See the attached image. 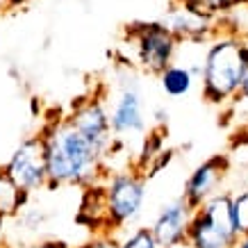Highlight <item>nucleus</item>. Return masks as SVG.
Segmentation results:
<instances>
[{"mask_svg": "<svg viewBox=\"0 0 248 248\" xmlns=\"http://www.w3.org/2000/svg\"><path fill=\"white\" fill-rule=\"evenodd\" d=\"M48 166V189L89 187L105 178V157L78 132L66 116L46 121L41 128Z\"/></svg>", "mask_w": 248, "mask_h": 248, "instance_id": "1", "label": "nucleus"}, {"mask_svg": "<svg viewBox=\"0 0 248 248\" xmlns=\"http://www.w3.org/2000/svg\"><path fill=\"white\" fill-rule=\"evenodd\" d=\"M248 76V39L237 34H214L201 62V84L205 103L223 107L234 103Z\"/></svg>", "mask_w": 248, "mask_h": 248, "instance_id": "2", "label": "nucleus"}, {"mask_svg": "<svg viewBox=\"0 0 248 248\" xmlns=\"http://www.w3.org/2000/svg\"><path fill=\"white\" fill-rule=\"evenodd\" d=\"M232 194H214L196 207L189 228L187 248H237L239 234L232 223Z\"/></svg>", "mask_w": 248, "mask_h": 248, "instance_id": "3", "label": "nucleus"}, {"mask_svg": "<svg viewBox=\"0 0 248 248\" xmlns=\"http://www.w3.org/2000/svg\"><path fill=\"white\" fill-rule=\"evenodd\" d=\"M107 210V232L125 230L135 223L146 201V175L139 169L114 171L103 178Z\"/></svg>", "mask_w": 248, "mask_h": 248, "instance_id": "4", "label": "nucleus"}, {"mask_svg": "<svg viewBox=\"0 0 248 248\" xmlns=\"http://www.w3.org/2000/svg\"><path fill=\"white\" fill-rule=\"evenodd\" d=\"M128 41L132 46L137 64L153 76H159L171 66L178 55L180 39L175 37L162 21H143L128 25Z\"/></svg>", "mask_w": 248, "mask_h": 248, "instance_id": "5", "label": "nucleus"}, {"mask_svg": "<svg viewBox=\"0 0 248 248\" xmlns=\"http://www.w3.org/2000/svg\"><path fill=\"white\" fill-rule=\"evenodd\" d=\"M109 123H112V135L116 141H128V139H143L148 132V116L143 105L141 89L132 76L123 78L119 89L114 91V98L109 100Z\"/></svg>", "mask_w": 248, "mask_h": 248, "instance_id": "6", "label": "nucleus"}, {"mask_svg": "<svg viewBox=\"0 0 248 248\" xmlns=\"http://www.w3.org/2000/svg\"><path fill=\"white\" fill-rule=\"evenodd\" d=\"M7 175L25 191L34 194L39 189L48 187V166H46V146L41 135L23 139L2 164Z\"/></svg>", "mask_w": 248, "mask_h": 248, "instance_id": "7", "label": "nucleus"}, {"mask_svg": "<svg viewBox=\"0 0 248 248\" xmlns=\"http://www.w3.org/2000/svg\"><path fill=\"white\" fill-rule=\"evenodd\" d=\"M71 125L80 132L89 143H93L98 151L103 153V157L109 155L114 146L112 123H109V107L100 96H87L80 98L73 109L66 114Z\"/></svg>", "mask_w": 248, "mask_h": 248, "instance_id": "8", "label": "nucleus"}, {"mask_svg": "<svg viewBox=\"0 0 248 248\" xmlns=\"http://www.w3.org/2000/svg\"><path fill=\"white\" fill-rule=\"evenodd\" d=\"M196 207L185 201V198H175L171 203L162 205V210L157 212V217L153 221V234L162 248H178L187 246L189 228H191V218H194Z\"/></svg>", "mask_w": 248, "mask_h": 248, "instance_id": "9", "label": "nucleus"}, {"mask_svg": "<svg viewBox=\"0 0 248 248\" xmlns=\"http://www.w3.org/2000/svg\"><path fill=\"white\" fill-rule=\"evenodd\" d=\"M228 171H230L228 155H212V157H207L189 173V178L185 180V189H182V198L191 207H201L207 198L218 194L217 189L228 175Z\"/></svg>", "mask_w": 248, "mask_h": 248, "instance_id": "10", "label": "nucleus"}, {"mask_svg": "<svg viewBox=\"0 0 248 248\" xmlns=\"http://www.w3.org/2000/svg\"><path fill=\"white\" fill-rule=\"evenodd\" d=\"M162 23L180 41H191V44H203V41L207 44L217 34V28H214L217 21L212 16L187 7V5H178V2H173V7L166 12Z\"/></svg>", "mask_w": 248, "mask_h": 248, "instance_id": "11", "label": "nucleus"}, {"mask_svg": "<svg viewBox=\"0 0 248 248\" xmlns=\"http://www.w3.org/2000/svg\"><path fill=\"white\" fill-rule=\"evenodd\" d=\"M78 223H82L87 230H107V210H105V187L103 182L84 187L82 203L78 212Z\"/></svg>", "mask_w": 248, "mask_h": 248, "instance_id": "12", "label": "nucleus"}, {"mask_svg": "<svg viewBox=\"0 0 248 248\" xmlns=\"http://www.w3.org/2000/svg\"><path fill=\"white\" fill-rule=\"evenodd\" d=\"M196 78H201V68H194L189 64H178L173 62L171 66H166L157 76L159 87L166 96L182 98L196 87Z\"/></svg>", "mask_w": 248, "mask_h": 248, "instance_id": "13", "label": "nucleus"}, {"mask_svg": "<svg viewBox=\"0 0 248 248\" xmlns=\"http://www.w3.org/2000/svg\"><path fill=\"white\" fill-rule=\"evenodd\" d=\"M28 201H30V194H25L7 175V171L0 166V217L2 218L18 217L28 207Z\"/></svg>", "mask_w": 248, "mask_h": 248, "instance_id": "14", "label": "nucleus"}, {"mask_svg": "<svg viewBox=\"0 0 248 248\" xmlns=\"http://www.w3.org/2000/svg\"><path fill=\"white\" fill-rule=\"evenodd\" d=\"M173 2L187 5V7H191V9H198V12L212 16L214 21H218V18H223V16L232 14L234 9L246 7L248 5L246 0H173Z\"/></svg>", "mask_w": 248, "mask_h": 248, "instance_id": "15", "label": "nucleus"}, {"mask_svg": "<svg viewBox=\"0 0 248 248\" xmlns=\"http://www.w3.org/2000/svg\"><path fill=\"white\" fill-rule=\"evenodd\" d=\"M162 151H164V128H155V130H151L148 135L143 137L141 153H139V159H137L135 169H139V171L146 175L148 166L155 162V157H157Z\"/></svg>", "mask_w": 248, "mask_h": 248, "instance_id": "16", "label": "nucleus"}, {"mask_svg": "<svg viewBox=\"0 0 248 248\" xmlns=\"http://www.w3.org/2000/svg\"><path fill=\"white\" fill-rule=\"evenodd\" d=\"M230 210H232V223L237 234L239 237L248 234V189H241V191L232 194Z\"/></svg>", "mask_w": 248, "mask_h": 248, "instance_id": "17", "label": "nucleus"}, {"mask_svg": "<svg viewBox=\"0 0 248 248\" xmlns=\"http://www.w3.org/2000/svg\"><path fill=\"white\" fill-rule=\"evenodd\" d=\"M119 248H162L151 228H132L119 239Z\"/></svg>", "mask_w": 248, "mask_h": 248, "instance_id": "18", "label": "nucleus"}, {"mask_svg": "<svg viewBox=\"0 0 248 248\" xmlns=\"http://www.w3.org/2000/svg\"><path fill=\"white\" fill-rule=\"evenodd\" d=\"M173 155H175V153H173L171 148H166V151H162V153H159L157 157H155V162H153V164L148 166V171H146V178H153V175H157V173L162 171L164 166H169V164H171Z\"/></svg>", "mask_w": 248, "mask_h": 248, "instance_id": "19", "label": "nucleus"}, {"mask_svg": "<svg viewBox=\"0 0 248 248\" xmlns=\"http://www.w3.org/2000/svg\"><path fill=\"white\" fill-rule=\"evenodd\" d=\"M78 248H119V239H114L109 234H98V237H93L91 241H87V244Z\"/></svg>", "mask_w": 248, "mask_h": 248, "instance_id": "20", "label": "nucleus"}, {"mask_svg": "<svg viewBox=\"0 0 248 248\" xmlns=\"http://www.w3.org/2000/svg\"><path fill=\"white\" fill-rule=\"evenodd\" d=\"M23 248H68L66 241H57V239H44V241H34V244H28Z\"/></svg>", "mask_w": 248, "mask_h": 248, "instance_id": "21", "label": "nucleus"}, {"mask_svg": "<svg viewBox=\"0 0 248 248\" xmlns=\"http://www.w3.org/2000/svg\"><path fill=\"white\" fill-rule=\"evenodd\" d=\"M234 103H248V76L246 80H244V84H241L239 93H237V98H234Z\"/></svg>", "mask_w": 248, "mask_h": 248, "instance_id": "22", "label": "nucleus"}, {"mask_svg": "<svg viewBox=\"0 0 248 248\" xmlns=\"http://www.w3.org/2000/svg\"><path fill=\"white\" fill-rule=\"evenodd\" d=\"M5 221H7V218H2L0 217V246H5Z\"/></svg>", "mask_w": 248, "mask_h": 248, "instance_id": "23", "label": "nucleus"}, {"mask_svg": "<svg viewBox=\"0 0 248 248\" xmlns=\"http://www.w3.org/2000/svg\"><path fill=\"white\" fill-rule=\"evenodd\" d=\"M21 2H25V0H7V5H21Z\"/></svg>", "mask_w": 248, "mask_h": 248, "instance_id": "24", "label": "nucleus"}, {"mask_svg": "<svg viewBox=\"0 0 248 248\" xmlns=\"http://www.w3.org/2000/svg\"><path fill=\"white\" fill-rule=\"evenodd\" d=\"M178 248H187V246H178Z\"/></svg>", "mask_w": 248, "mask_h": 248, "instance_id": "25", "label": "nucleus"}, {"mask_svg": "<svg viewBox=\"0 0 248 248\" xmlns=\"http://www.w3.org/2000/svg\"><path fill=\"white\" fill-rule=\"evenodd\" d=\"M0 9H2V2H0Z\"/></svg>", "mask_w": 248, "mask_h": 248, "instance_id": "26", "label": "nucleus"}, {"mask_svg": "<svg viewBox=\"0 0 248 248\" xmlns=\"http://www.w3.org/2000/svg\"><path fill=\"white\" fill-rule=\"evenodd\" d=\"M0 248H5V246H0Z\"/></svg>", "mask_w": 248, "mask_h": 248, "instance_id": "27", "label": "nucleus"}, {"mask_svg": "<svg viewBox=\"0 0 248 248\" xmlns=\"http://www.w3.org/2000/svg\"><path fill=\"white\" fill-rule=\"evenodd\" d=\"M246 2H248V0H246Z\"/></svg>", "mask_w": 248, "mask_h": 248, "instance_id": "28", "label": "nucleus"}]
</instances>
